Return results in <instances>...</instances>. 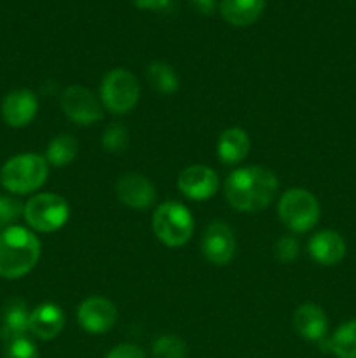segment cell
<instances>
[{"instance_id":"1","label":"cell","mask_w":356,"mask_h":358,"mask_svg":"<svg viewBox=\"0 0 356 358\" xmlns=\"http://www.w3.org/2000/svg\"><path fill=\"white\" fill-rule=\"evenodd\" d=\"M278 177L262 166H243L227 177L223 191L229 205L243 213L265 210L278 192Z\"/></svg>"},{"instance_id":"2","label":"cell","mask_w":356,"mask_h":358,"mask_svg":"<svg viewBox=\"0 0 356 358\" xmlns=\"http://www.w3.org/2000/svg\"><path fill=\"white\" fill-rule=\"evenodd\" d=\"M40 259V241L30 229L10 226L0 231V276L17 280L28 275Z\"/></svg>"},{"instance_id":"3","label":"cell","mask_w":356,"mask_h":358,"mask_svg":"<svg viewBox=\"0 0 356 358\" xmlns=\"http://www.w3.org/2000/svg\"><path fill=\"white\" fill-rule=\"evenodd\" d=\"M49 164L38 154H17L3 163L0 184L10 194H30L45 184Z\"/></svg>"},{"instance_id":"4","label":"cell","mask_w":356,"mask_h":358,"mask_svg":"<svg viewBox=\"0 0 356 358\" xmlns=\"http://www.w3.org/2000/svg\"><path fill=\"white\" fill-rule=\"evenodd\" d=\"M152 229L157 240L166 247H184L194 233V217L181 203L166 201L154 212Z\"/></svg>"},{"instance_id":"5","label":"cell","mask_w":356,"mask_h":358,"mask_svg":"<svg viewBox=\"0 0 356 358\" xmlns=\"http://www.w3.org/2000/svg\"><path fill=\"white\" fill-rule=\"evenodd\" d=\"M281 222L293 233H307L318 224L321 215L320 203L313 192L293 187L283 192L278 203Z\"/></svg>"},{"instance_id":"6","label":"cell","mask_w":356,"mask_h":358,"mask_svg":"<svg viewBox=\"0 0 356 358\" xmlns=\"http://www.w3.org/2000/svg\"><path fill=\"white\" fill-rule=\"evenodd\" d=\"M23 217L28 226L38 233L59 231L70 217V206L65 198L52 192L35 194L24 203Z\"/></svg>"},{"instance_id":"7","label":"cell","mask_w":356,"mask_h":358,"mask_svg":"<svg viewBox=\"0 0 356 358\" xmlns=\"http://www.w3.org/2000/svg\"><path fill=\"white\" fill-rule=\"evenodd\" d=\"M101 105L112 114H128L140 100V84L126 69H114L105 73L100 86Z\"/></svg>"},{"instance_id":"8","label":"cell","mask_w":356,"mask_h":358,"mask_svg":"<svg viewBox=\"0 0 356 358\" xmlns=\"http://www.w3.org/2000/svg\"><path fill=\"white\" fill-rule=\"evenodd\" d=\"M63 114L79 126H89L103 119V105L87 87L73 84L61 94Z\"/></svg>"},{"instance_id":"9","label":"cell","mask_w":356,"mask_h":358,"mask_svg":"<svg viewBox=\"0 0 356 358\" xmlns=\"http://www.w3.org/2000/svg\"><path fill=\"white\" fill-rule=\"evenodd\" d=\"M201 252L212 264L227 266L236 255L234 231L222 220H213L202 234Z\"/></svg>"},{"instance_id":"10","label":"cell","mask_w":356,"mask_h":358,"mask_svg":"<svg viewBox=\"0 0 356 358\" xmlns=\"http://www.w3.org/2000/svg\"><path fill=\"white\" fill-rule=\"evenodd\" d=\"M77 320L86 332L94 336L112 331L117 322V308L105 297H87L79 304Z\"/></svg>"},{"instance_id":"11","label":"cell","mask_w":356,"mask_h":358,"mask_svg":"<svg viewBox=\"0 0 356 358\" xmlns=\"http://www.w3.org/2000/svg\"><path fill=\"white\" fill-rule=\"evenodd\" d=\"M177 185L185 198L192 201H208L218 191L220 180L215 170L205 164H194L178 175Z\"/></svg>"},{"instance_id":"12","label":"cell","mask_w":356,"mask_h":358,"mask_svg":"<svg viewBox=\"0 0 356 358\" xmlns=\"http://www.w3.org/2000/svg\"><path fill=\"white\" fill-rule=\"evenodd\" d=\"M115 192H117L119 201L133 210H147L156 201L154 184L138 173L122 175L115 185Z\"/></svg>"},{"instance_id":"13","label":"cell","mask_w":356,"mask_h":358,"mask_svg":"<svg viewBox=\"0 0 356 358\" xmlns=\"http://www.w3.org/2000/svg\"><path fill=\"white\" fill-rule=\"evenodd\" d=\"M38 110L37 94L30 90H14L2 101V119L10 128H24Z\"/></svg>"},{"instance_id":"14","label":"cell","mask_w":356,"mask_h":358,"mask_svg":"<svg viewBox=\"0 0 356 358\" xmlns=\"http://www.w3.org/2000/svg\"><path fill=\"white\" fill-rule=\"evenodd\" d=\"M307 250L314 262L330 268V266H337L346 257L348 245L341 233L334 229H323L313 234L309 245H307Z\"/></svg>"},{"instance_id":"15","label":"cell","mask_w":356,"mask_h":358,"mask_svg":"<svg viewBox=\"0 0 356 358\" xmlns=\"http://www.w3.org/2000/svg\"><path fill=\"white\" fill-rule=\"evenodd\" d=\"M293 329L306 341H323L328 332L327 313L314 303L300 304L293 313Z\"/></svg>"},{"instance_id":"16","label":"cell","mask_w":356,"mask_h":358,"mask_svg":"<svg viewBox=\"0 0 356 358\" xmlns=\"http://www.w3.org/2000/svg\"><path fill=\"white\" fill-rule=\"evenodd\" d=\"M65 327L63 310L54 303H42L30 311V332L38 339H54Z\"/></svg>"},{"instance_id":"17","label":"cell","mask_w":356,"mask_h":358,"mask_svg":"<svg viewBox=\"0 0 356 358\" xmlns=\"http://www.w3.org/2000/svg\"><path fill=\"white\" fill-rule=\"evenodd\" d=\"M250 152V136L241 128H229L218 136L216 156L227 166L243 163Z\"/></svg>"},{"instance_id":"18","label":"cell","mask_w":356,"mask_h":358,"mask_svg":"<svg viewBox=\"0 0 356 358\" xmlns=\"http://www.w3.org/2000/svg\"><path fill=\"white\" fill-rule=\"evenodd\" d=\"M28 332H30V311L27 303L21 299H10L3 308L0 339L7 345L14 339L24 338Z\"/></svg>"},{"instance_id":"19","label":"cell","mask_w":356,"mask_h":358,"mask_svg":"<svg viewBox=\"0 0 356 358\" xmlns=\"http://www.w3.org/2000/svg\"><path fill=\"white\" fill-rule=\"evenodd\" d=\"M265 0H222L220 13L227 23L234 27H248L264 13Z\"/></svg>"},{"instance_id":"20","label":"cell","mask_w":356,"mask_h":358,"mask_svg":"<svg viewBox=\"0 0 356 358\" xmlns=\"http://www.w3.org/2000/svg\"><path fill=\"white\" fill-rule=\"evenodd\" d=\"M77 152H79V142L75 140V136L63 133L49 142L47 149H45V161L49 166L54 168L68 166L77 157Z\"/></svg>"},{"instance_id":"21","label":"cell","mask_w":356,"mask_h":358,"mask_svg":"<svg viewBox=\"0 0 356 358\" xmlns=\"http://www.w3.org/2000/svg\"><path fill=\"white\" fill-rule=\"evenodd\" d=\"M327 348L337 358H356V318L335 329Z\"/></svg>"},{"instance_id":"22","label":"cell","mask_w":356,"mask_h":358,"mask_svg":"<svg viewBox=\"0 0 356 358\" xmlns=\"http://www.w3.org/2000/svg\"><path fill=\"white\" fill-rule=\"evenodd\" d=\"M147 79L159 94H173L180 87V79L171 65L164 62H154L147 66Z\"/></svg>"},{"instance_id":"23","label":"cell","mask_w":356,"mask_h":358,"mask_svg":"<svg viewBox=\"0 0 356 358\" xmlns=\"http://www.w3.org/2000/svg\"><path fill=\"white\" fill-rule=\"evenodd\" d=\"M187 345L173 334H163L152 343L154 358H187Z\"/></svg>"},{"instance_id":"24","label":"cell","mask_w":356,"mask_h":358,"mask_svg":"<svg viewBox=\"0 0 356 358\" xmlns=\"http://www.w3.org/2000/svg\"><path fill=\"white\" fill-rule=\"evenodd\" d=\"M129 133L122 124H110L101 135V145L107 152L110 154H121L128 149Z\"/></svg>"},{"instance_id":"25","label":"cell","mask_w":356,"mask_h":358,"mask_svg":"<svg viewBox=\"0 0 356 358\" xmlns=\"http://www.w3.org/2000/svg\"><path fill=\"white\" fill-rule=\"evenodd\" d=\"M24 205L14 196H0V231L14 226L17 219L23 215Z\"/></svg>"},{"instance_id":"26","label":"cell","mask_w":356,"mask_h":358,"mask_svg":"<svg viewBox=\"0 0 356 358\" xmlns=\"http://www.w3.org/2000/svg\"><path fill=\"white\" fill-rule=\"evenodd\" d=\"M3 358H40V355H38L35 343L24 336V338L7 343L6 350H3Z\"/></svg>"},{"instance_id":"27","label":"cell","mask_w":356,"mask_h":358,"mask_svg":"<svg viewBox=\"0 0 356 358\" xmlns=\"http://www.w3.org/2000/svg\"><path fill=\"white\" fill-rule=\"evenodd\" d=\"M299 241L295 236H281L276 243V255L281 262H293L299 255Z\"/></svg>"},{"instance_id":"28","label":"cell","mask_w":356,"mask_h":358,"mask_svg":"<svg viewBox=\"0 0 356 358\" xmlns=\"http://www.w3.org/2000/svg\"><path fill=\"white\" fill-rule=\"evenodd\" d=\"M105 358H147V355L140 346L124 343V345L114 346Z\"/></svg>"},{"instance_id":"29","label":"cell","mask_w":356,"mask_h":358,"mask_svg":"<svg viewBox=\"0 0 356 358\" xmlns=\"http://www.w3.org/2000/svg\"><path fill=\"white\" fill-rule=\"evenodd\" d=\"M135 6H138L140 9H150V10H157L163 9L170 3V0H133Z\"/></svg>"},{"instance_id":"30","label":"cell","mask_w":356,"mask_h":358,"mask_svg":"<svg viewBox=\"0 0 356 358\" xmlns=\"http://www.w3.org/2000/svg\"><path fill=\"white\" fill-rule=\"evenodd\" d=\"M191 3L199 13L206 14V16H209L216 9V0H191Z\"/></svg>"}]
</instances>
